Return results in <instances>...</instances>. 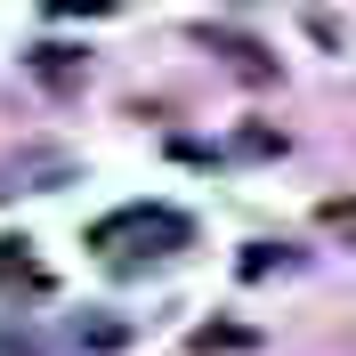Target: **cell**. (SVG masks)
I'll list each match as a JSON object with an SVG mask.
<instances>
[{
    "instance_id": "obj_6",
    "label": "cell",
    "mask_w": 356,
    "mask_h": 356,
    "mask_svg": "<svg viewBox=\"0 0 356 356\" xmlns=\"http://www.w3.org/2000/svg\"><path fill=\"white\" fill-rule=\"evenodd\" d=\"M8 275H24V243H0V284Z\"/></svg>"
},
{
    "instance_id": "obj_4",
    "label": "cell",
    "mask_w": 356,
    "mask_h": 356,
    "mask_svg": "<svg viewBox=\"0 0 356 356\" xmlns=\"http://www.w3.org/2000/svg\"><path fill=\"white\" fill-rule=\"evenodd\" d=\"M73 340H81V348H122V340H130V324H113V316H81V324H73Z\"/></svg>"
},
{
    "instance_id": "obj_3",
    "label": "cell",
    "mask_w": 356,
    "mask_h": 356,
    "mask_svg": "<svg viewBox=\"0 0 356 356\" xmlns=\"http://www.w3.org/2000/svg\"><path fill=\"white\" fill-rule=\"evenodd\" d=\"M33 73H41L49 89H73V81H81V65H73V49H33Z\"/></svg>"
},
{
    "instance_id": "obj_1",
    "label": "cell",
    "mask_w": 356,
    "mask_h": 356,
    "mask_svg": "<svg viewBox=\"0 0 356 356\" xmlns=\"http://www.w3.org/2000/svg\"><path fill=\"white\" fill-rule=\"evenodd\" d=\"M186 235H195V227L178 219L170 202H130V211H113V219L89 227V251H113V259H122V243H138L146 259H162V251H186Z\"/></svg>"
},
{
    "instance_id": "obj_5",
    "label": "cell",
    "mask_w": 356,
    "mask_h": 356,
    "mask_svg": "<svg viewBox=\"0 0 356 356\" xmlns=\"http://www.w3.org/2000/svg\"><path fill=\"white\" fill-rule=\"evenodd\" d=\"M316 219H324V235H340V243H356V195H332L324 211H316Z\"/></svg>"
},
{
    "instance_id": "obj_2",
    "label": "cell",
    "mask_w": 356,
    "mask_h": 356,
    "mask_svg": "<svg viewBox=\"0 0 356 356\" xmlns=\"http://www.w3.org/2000/svg\"><path fill=\"white\" fill-rule=\"evenodd\" d=\"M211 49H227V65L243 73V81H275V57L259 41H243V33H211Z\"/></svg>"
}]
</instances>
